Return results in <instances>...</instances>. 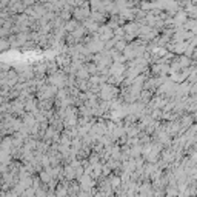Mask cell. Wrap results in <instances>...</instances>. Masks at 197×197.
<instances>
[{
    "instance_id": "1",
    "label": "cell",
    "mask_w": 197,
    "mask_h": 197,
    "mask_svg": "<svg viewBox=\"0 0 197 197\" xmlns=\"http://www.w3.org/2000/svg\"><path fill=\"white\" fill-rule=\"evenodd\" d=\"M0 143H2V136H0Z\"/></svg>"
},
{
    "instance_id": "2",
    "label": "cell",
    "mask_w": 197,
    "mask_h": 197,
    "mask_svg": "<svg viewBox=\"0 0 197 197\" xmlns=\"http://www.w3.org/2000/svg\"><path fill=\"white\" fill-rule=\"evenodd\" d=\"M0 197H3V194H0Z\"/></svg>"
}]
</instances>
